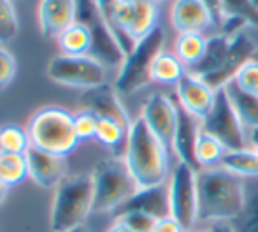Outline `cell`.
<instances>
[{
    "instance_id": "cell-43",
    "label": "cell",
    "mask_w": 258,
    "mask_h": 232,
    "mask_svg": "<svg viewBox=\"0 0 258 232\" xmlns=\"http://www.w3.org/2000/svg\"><path fill=\"white\" fill-rule=\"evenodd\" d=\"M67 232H92V230H90L86 225H79V227H76V229H71V230H67Z\"/></svg>"
},
{
    "instance_id": "cell-27",
    "label": "cell",
    "mask_w": 258,
    "mask_h": 232,
    "mask_svg": "<svg viewBox=\"0 0 258 232\" xmlns=\"http://www.w3.org/2000/svg\"><path fill=\"white\" fill-rule=\"evenodd\" d=\"M128 127L119 123L114 118H105V116H99V123H97V132L95 141H99L102 146L109 148L116 153L118 150L125 151L126 137H128Z\"/></svg>"
},
{
    "instance_id": "cell-44",
    "label": "cell",
    "mask_w": 258,
    "mask_h": 232,
    "mask_svg": "<svg viewBox=\"0 0 258 232\" xmlns=\"http://www.w3.org/2000/svg\"><path fill=\"white\" fill-rule=\"evenodd\" d=\"M251 2H253V7H255V9L258 11V0H251Z\"/></svg>"
},
{
    "instance_id": "cell-47",
    "label": "cell",
    "mask_w": 258,
    "mask_h": 232,
    "mask_svg": "<svg viewBox=\"0 0 258 232\" xmlns=\"http://www.w3.org/2000/svg\"><path fill=\"white\" fill-rule=\"evenodd\" d=\"M156 2H160V0H156Z\"/></svg>"
},
{
    "instance_id": "cell-11",
    "label": "cell",
    "mask_w": 258,
    "mask_h": 232,
    "mask_svg": "<svg viewBox=\"0 0 258 232\" xmlns=\"http://www.w3.org/2000/svg\"><path fill=\"white\" fill-rule=\"evenodd\" d=\"M141 118L146 122L148 129L172 150L174 134L177 129V118H179V106L167 93H151L143 104Z\"/></svg>"
},
{
    "instance_id": "cell-23",
    "label": "cell",
    "mask_w": 258,
    "mask_h": 232,
    "mask_svg": "<svg viewBox=\"0 0 258 232\" xmlns=\"http://www.w3.org/2000/svg\"><path fill=\"white\" fill-rule=\"evenodd\" d=\"M225 92L246 129H258V95L241 90L234 81L225 86Z\"/></svg>"
},
{
    "instance_id": "cell-22",
    "label": "cell",
    "mask_w": 258,
    "mask_h": 232,
    "mask_svg": "<svg viewBox=\"0 0 258 232\" xmlns=\"http://www.w3.org/2000/svg\"><path fill=\"white\" fill-rule=\"evenodd\" d=\"M58 48H60L61 55H92L93 48V39L90 30L83 23L76 21L74 25L67 28L65 32H61L56 39Z\"/></svg>"
},
{
    "instance_id": "cell-20",
    "label": "cell",
    "mask_w": 258,
    "mask_h": 232,
    "mask_svg": "<svg viewBox=\"0 0 258 232\" xmlns=\"http://www.w3.org/2000/svg\"><path fill=\"white\" fill-rule=\"evenodd\" d=\"M188 69L183 65L174 51H167L163 49L158 53V56L153 60L150 69V83H156V85H174L176 86L181 79L186 76Z\"/></svg>"
},
{
    "instance_id": "cell-7",
    "label": "cell",
    "mask_w": 258,
    "mask_h": 232,
    "mask_svg": "<svg viewBox=\"0 0 258 232\" xmlns=\"http://www.w3.org/2000/svg\"><path fill=\"white\" fill-rule=\"evenodd\" d=\"M170 216L176 218L186 232H191L199 223V192L197 169L177 162L167 181Z\"/></svg>"
},
{
    "instance_id": "cell-19",
    "label": "cell",
    "mask_w": 258,
    "mask_h": 232,
    "mask_svg": "<svg viewBox=\"0 0 258 232\" xmlns=\"http://www.w3.org/2000/svg\"><path fill=\"white\" fill-rule=\"evenodd\" d=\"M201 120H197L195 116H191L179 107L177 129L172 141V151L177 157V162H183V164L190 165L197 171L199 165L197 160H195V141H197V134L201 130Z\"/></svg>"
},
{
    "instance_id": "cell-12",
    "label": "cell",
    "mask_w": 258,
    "mask_h": 232,
    "mask_svg": "<svg viewBox=\"0 0 258 232\" xmlns=\"http://www.w3.org/2000/svg\"><path fill=\"white\" fill-rule=\"evenodd\" d=\"M258 49L255 39L248 34V30H242L241 34H237L235 37L230 39L228 44V51L225 56L223 64L213 71L211 74L202 76V79L209 86H213L214 90L225 88L230 81H234L235 74L239 72V69L246 64L248 60H251L255 51Z\"/></svg>"
},
{
    "instance_id": "cell-25",
    "label": "cell",
    "mask_w": 258,
    "mask_h": 232,
    "mask_svg": "<svg viewBox=\"0 0 258 232\" xmlns=\"http://www.w3.org/2000/svg\"><path fill=\"white\" fill-rule=\"evenodd\" d=\"M220 167L242 180H258V153L251 148L227 151Z\"/></svg>"
},
{
    "instance_id": "cell-46",
    "label": "cell",
    "mask_w": 258,
    "mask_h": 232,
    "mask_svg": "<svg viewBox=\"0 0 258 232\" xmlns=\"http://www.w3.org/2000/svg\"><path fill=\"white\" fill-rule=\"evenodd\" d=\"M195 232H211L209 229H202V230H195Z\"/></svg>"
},
{
    "instance_id": "cell-34",
    "label": "cell",
    "mask_w": 258,
    "mask_h": 232,
    "mask_svg": "<svg viewBox=\"0 0 258 232\" xmlns=\"http://www.w3.org/2000/svg\"><path fill=\"white\" fill-rule=\"evenodd\" d=\"M97 123H99V116L88 109H81L79 113L74 114V129L76 136L79 141H88L95 139L97 132Z\"/></svg>"
},
{
    "instance_id": "cell-35",
    "label": "cell",
    "mask_w": 258,
    "mask_h": 232,
    "mask_svg": "<svg viewBox=\"0 0 258 232\" xmlns=\"http://www.w3.org/2000/svg\"><path fill=\"white\" fill-rule=\"evenodd\" d=\"M16 67V58L13 53L6 46H0V92H4L14 81Z\"/></svg>"
},
{
    "instance_id": "cell-42",
    "label": "cell",
    "mask_w": 258,
    "mask_h": 232,
    "mask_svg": "<svg viewBox=\"0 0 258 232\" xmlns=\"http://www.w3.org/2000/svg\"><path fill=\"white\" fill-rule=\"evenodd\" d=\"M7 192H9V188L6 187V185L0 181V204H2L4 201H6V195H7Z\"/></svg>"
},
{
    "instance_id": "cell-4",
    "label": "cell",
    "mask_w": 258,
    "mask_h": 232,
    "mask_svg": "<svg viewBox=\"0 0 258 232\" xmlns=\"http://www.w3.org/2000/svg\"><path fill=\"white\" fill-rule=\"evenodd\" d=\"M30 146L46 153L65 157L78 148L81 141L76 136L74 114L58 106H48L35 111L27 125Z\"/></svg>"
},
{
    "instance_id": "cell-5",
    "label": "cell",
    "mask_w": 258,
    "mask_h": 232,
    "mask_svg": "<svg viewBox=\"0 0 258 232\" xmlns=\"http://www.w3.org/2000/svg\"><path fill=\"white\" fill-rule=\"evenodd\" d=\"M93 180V213H114L137 190L123 157H107L97 162L92 172Z\"/></svg>"
},
{
    "instance_id": "cell-14",
    "label": "cell",
    "mask_w": 258,
    "mask_h": 232,
    "mask_svg": "<svg viewBox=\"0 0 258 232\" xmlns=\"http://www.w3.org/2000/svg\"><path fill=\"white\" fill-rule=\"evenodd\" d=\"M169 20L170 27L176 30V34H183V32L207 34L213 28L214 32H218V25L213 13L201 0H172Z\"/></svg>"
},
{
    "instance_id": "cell-40",
    "label": "cell",
    "mask_w": 258,
    "mask_h": 232,
    "mask_svg": "<svg viewBox=\"0 0 258 232\" xmlns=\"http://www.w3.org/2000/svg\"><path fill=\"white\" fill-rule=\"evenodd\" d=\"M105 232H134V230L130 229L126 223H123L121 220H114V222H112V225L109 227Z\"/></svg>"
},
{
    "instance_id": "cell-6",
    "label": "cell",
    "mask_w": 258,
    "mask_h": 232,
    "mask_svg": "<svg viewBox=\"0 0 258 232\" xmlns=\"http://www.w3.org/2000/svg\"><path fill=\"white\" fill-rule=\"evenodd\" d=\"M165 46V30L155 28L150 35L141 39L134 49L125 56L121 67L118 69L114 88L121 95H132L150 83V69L158 53Z\"/></svg>"
},
{
    "instance_id": "cell-15",
    "label": "cell",
    "mask_w": 258,
    "mask_h": 232,
    "mask_svg": "<svg viewBox=\"0 0 258 232\" xmlns=\"http://www.w3.org/2000/svg\"><path fill=\"white\" fill-rule=\"evenodd\" d=\"M25 157H27L28 165V178L41 188L54 190L58 183L67 176L65 157H56V155L46 153L32 146L27 150Z\"/></svg>"
},
{
    "instance_id": "cell-17",
    "label": "cell",
    "mask_w": 258,
    "mask_h": 232,
    "mask_svg": "<svg viewBox=\"0 0 258 232\" xmlns=\"http://www.w3.org/2000/svg\"><path fill=\"white\" fill-rule=\"evenodd\" d=\"M37 20L42 37L58 39L61 32L76 23V0H41Z\"/></svg>"
},
{
    "instance_id": "cell-3",
    "label": "cell",
    "mask_w": 258,
    "mask_h": 232,
    "mask_svg": "<svg viewBox=\"0 0 258 232\" xmlns=\"http://www.w3.org/2000/svg\"><path fill=\"white\" fill-rule=\"evenodd\" d=\"M93 213L92 174H67L53 190L51 230L67 232L79 225Z\"/></svg>"
},
{
    "instance_id": "cell-39",
    "label": "cell",
    "mask_w": 258,
    "mask_h": 232,
    "mask_svg": "<svg viewBox=\"0 0 258 232\" xmlns=\"http://www.w3.org/2000/svg\"><path fill=\"white\" fill-rule=\"evenodd\" d=\"M209 230L211 232H237V230H235V227L232 225L230 222L213 223V225H209Z\"/></svg>"
},
{
    "instance_id": "cell-9",
    "label": "cell",
    "mask_w": 258,
    "mask_h": 232,
    "mask_svg": "<svg viewBox=\"0 0 258 232\" xmlns=\"http://www.w3.org/2000/svg\"><path fill=\"white\" fill-rule=\"evenodd\" d=\"M76 21L85 25L92 34V56L102 62L105 67H121L125 53L100 13L97 0H76Z\"/></svg>"
},
{
    "instance_id": "cell-8",
    "label": "cell",
    "mask_w": 258,
    "mask_h": 232,
    "mask_svg": "<svg viewBox=\"0 0 258 232\" xmlns=\"http://www.w3.org/2000/svg\"><path fill=\"white\" fill-rule=\"evenodd\" d=\"M46 74L58 85L90 90L105 85L107 67L92 55H56L48 62Z\"/></svg>"
},
{
    "instance_id": "cell-2",
    "label": "cell",
    "mask_w": 258,
    "mask_h": 232,
    "mask_svg": "<svg viewBox=\"0 0 258 232\" xmlns=\"http://www.w3.org/2000/svg\"><path fill=\"white\" fill-rule=\"evenodd\" d=\"M123 158L139 188L167 185L170 178V150L137 116L126 137Z\"/></svg>"
},
{
    "instance_id": "cell-29",
    "label": "cell",
    "mask_w": 258,
    "mask_h": 232,
    "mask_svg": "<svg viewBox=\"0 0 258 232\" xmlns=\"http://www.w3.org/2000/svg\"><path fill=\"white\" fill-rule=\"evenodd\" d=\"M28 148H30V139L27 130L13 123L0 127V153L25 155Z\"/></svg>"
},
{
    "instance_id": "cell-1",
    "label": "cell",
    "mask_w": 258,
    "mask_h": 232,
    "mask_svg": "<svg viewBox=\"0 0 258 232\" xmlns=\"http://www.w3.org/2000/svg\"><path fill=\"white\" fill-rule=\"evenodd\" d=\"M199 223L213 225L235 222L242 215L248 199V185L223 167L197 171Z\"/></svg>"
},
{
    "instance_id": "cell-32",
    "label": "cell",
    "mask_w": 258,
    "mask_h": 232,
    "mask_svg": "<svg viewBox=\"0 0 258 232\" xmlns=\"http://www.w3.org/2000/svg\"><path fill=\"white\" fill-rule=\"evenodd\" d=\"M20 25L11 0H0V46H6L18 35Z\"/></svg>"
},
{
    "instance_id": "cell-24",
    "label": "cell",
    "mask_w": 258,
    "mask_h": 232,
    "mask_svg": "<svg viewBox=\"0 0 258 232\" xmlns=\"http://www.w3.org/2000/svg\"><path fill=\"white\" fill-rule=\"evenodd\" d=\"M228 44H230V37L220 34V32L211 34L209 37H207V48H206L204 58L199 62V65H195V67L191 69L190 71L191 74L202 78V76H207L213 71H216V69L223 64L225 56H227Z\"/></svg>"
},
{
    "instance_id": "cell-10",
    "label": "cell",
    "mask_w": 258,
    "mask_h": 232,
    "mask_svg": "<svg viewBox=\"0 0 258 232\" xmlns=\"http://www.w3.org/2000/svg\"><path fill=\"white\" fill-rule=\"evenodd\" d=\"M202 130L214 136L227 151L244 150L248 148V134L246 127L241 122L237 111L234 109L225 88L216 90V99L211 113L202 120Z\"/></svg>"
},
{
    "instance_id": "cell-21",
    "label": "cell",
    "mask_w": 258,
    "mask_h": 232,
    "mask_svg": "<svg viewBox=\"0 0 258 232\" xmlns=\"http://www.w3.org/2000/svg\"><path fill=\"white\" fill-rule=\"evenodd\" d=\"M207 37L206 34H199V32H183L177 34L174 39V55L183 62V65L188 69V72L199 65V62L204 58L206 48H207Z\"/></svg>"
},
{
    "instance_id": "cell-30",
    "label": "cell",
    "mask_w": 258,
    "mask_h": 232,
    "mask_svg": "<svg viewBox=\"0 0 258 232\" xmlns=\"http://www.w3.org/2000/svg\"><path fill=\"white\" fill-rule=\"evenodd\" d=\"M221 13L223 18H239L248 27L258 28V11L251 0H221Z\"/></svg>"
},
{
    "instance_id": "cell-36",
    "label": "cell",
    "mask_w": 258,
    "mask_h": 232,
    "mask_svg": "<svg viewBox=\"0 0 258 232\" xmlns=\"http://www.w3.org/2000/svg\"><path fill=\"white\" fill-rule=\"evenodd\" d=\"M114 220H121L134 232H151L156 223V218L150 215H144V213H126V215H121Z\"/></svg>"
},
{
    "instance_id": "cell-26",
    "label": "cell",
    "mask_w": 258,
    "mask_h": 232,
    "mask_svg": "<svg viewBox=\"0 0 258 232\" xmlns=\"http://www.w3.org/2000/svg\"><path fill=\"white\" fill-rule=\"evenodd\" d=\"M225 153H227V148L214 136L202 130L201 127V130L197 134V141H195V160H197L199 171L201 169L220 167Z\"/></svg>"
},
{
    "instance_id": "cell-28",
    "label": "cell",
    "mask_w": 258,
    "mask_h": 232,
    "mask_svg": "<svg viewBox=\"0 0 258 232\" xmlns=\"http://www.w3.org/2000/svg\"><path fill=\"white\" fill-rule=\"evenodd\" d=\"M28 178L27 157L21 153H0V181L7 188L20 185Z\"/></svg>"
},
{
    "instance_id": "cell-31",
    "label": "cell",
    "mask_w": 258,
    "mask_h": 232,
    "mask_svg": "<svg viewBox=\"0 0 258 232\" xmlns=\"http://www.w3.org/2000/svg\"><path fill=\"white\" fill-rule=\"evenodd\" d=\"M237 232H258V180L253 187L248 188V199L242 215L237 220Z\"/></svg>"
},
{
    "instance_id": "cell-38",
    "label": "cell",
    "mask_w": 258,
    "mask_h": 232,
    "mask_svg": "<svg viewBox=\"0 0 258 232\" xmlns=\"http://www.w3.org/2000/svg\"><path fill=\"white\" fill-rule=\"evenodd\" d=\"M202 4H206L207 9L213 13L214 20H216V25L220 28L221 25V20H223V13H221V0H201Z\"/></svg>"
},
{
    "instance_id": "cell-41",
    "label": "cell",
    "mask_w": 258,
    "mask_h": 232,
    "mask_svg": "<svg viewBox=\"0 0 258 232\" xmlns=\"http://www.w3.org/2000/svg\"><path fill=\"white\" fill-rule=\"evenodd\" d=\"M248 146L258 153V129H249L248 134Z\"/></svg>"
},
{
    "instance_id": "cell-33",
    "label": "cell",
    "mask_w": 258,
    "mask_h": 232,
    "mask_svg": "<svg viewBox=\"0 0 258 232\" xmlns=\"http://www.w3.org/2000/svg\"><path fill=\"white\" fill-rule=\"evenodd\" d=\"M234 83L244 92L258 95V62L255 58L248 60L239 69V72L234 78Z\"/></svg>"
},
{
    "instance_id": "cell-45",
    "label": "cell",
    "mask_w": 258,
    "mask_h": 232,
    "mask_svg": "<svg viewBox=\"0 0 258 232\" xmlns=\"http://www.w3.org/2000/svg\"><path fill=\"white\" fill-rule=\"evenodd\" d=\"M253 58H255V60L258 62V49H256V51H255V55H253Z\"/></svg>"
},
{
    "instance_id": "cell-18",
    "label": "cell",
    "mask_w": 258,
    "mask_h": 232,
    "mask_svg": "<svg viewBox=\"0 0 258 232\" xmlns=\"http://www.w3.org/2000/svg\"><path fill=\"white\" fill-rule=\"evenodd\" d=\"M83 109H88L97 116H105V118H114L125 127L132 125L134 120H130L128 113H126L125 106L121 104L114 86L111 85H100L97 88L85 90L79 100Z\"/></svg>"
},
{
    "instance_id": "cell-13",
    "label": "cell",
    "mask_w": 258,
    "mask_h": 232,
    "mask_svg": "<svg viewBox=\"0 0 258 232\" xmlns=\"http://www.w3.org/2000/svg\"><path fill=\"white\" fill-rule=\"evenodd\" d=\"M214 99H216V90L191 72H186V76L176 85L177 106L201 122L211 113Z\"/></svg>"
},
{
    "instance_id": "cell-16",
    "label": "cell",
    "mask_w": 258,
    "mask_h": 232,
    "mask_svg": "<svg viewBox=\"0 0 258 232\" xmlns=\"http://www.w3.org/2000/svg\"><path fill=\"white\" fill-rule=\"evenodd\" d=\"M126 213H144L153 218H163L170 215L169 208V190L167 185H156V187L139 188L126 202H123L112 215L114 218Z\"/></svg>"
},
{
    "instance_id": "cell-37",
    "label": "cell",
    "mask_w": 258,
    "mask_h": 232,
    "mask_svg": "<svg viewBox=\"0 0 258 232\" xmlns=\"http://www.w3.org/2000/svg\"><path fill=\"white\" fill-rule=\"evenodd\" d=\"M151 232H186L181 227V223L177 222L176 218H172V216H163V218H158L153 227V230Z\"/></svg>"
}]
</instances>
